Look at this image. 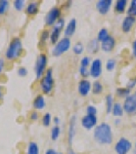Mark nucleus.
<instances>
[{
  "mask_svg": "<svg viewBox=\"0 0 136 154\" xmlns=\"http://www.w3.org/2000/svg\"><path fill=\"white\" fill-rule=\"evenodd\" d=\"M93 138L99 145H111L114 139L112 126L108 122H101L97 125L93 131Z\"/></svg>",
  "mask_w": 136,
  "mask_h": 154,
  "instance_id": "1",
  "label": "nucleus"
},
{
  "mask_svg": "<svg viewBox=\"0 0 136 154\" xmlns=\"http://www.w3.org/2000/svg\"><path fill=\"white\" fill-rule=\"evenodd\" d=\"M23 41L19 37H14L10 41L8 48L5 51V58L8 61H13V60L19 59L23 53Z\"/></svg>",
  "mask_w": 136,
  "mask_h": 154,
  "instance_id": "2",
  "label": "nucleus"
},
{
  "mask_svg": "<svg viewBox=\"0 0 136 154\" xmlns=\"http://www.w3.org/2000/svg\"><path fill=\"white\" fill-rule=\"evenodd\" d=\"M54 88V78H53V71L51 68L46 70L44 76L41 78L40 81V88L44 95H50Z\"/></svg>",
  "mask_w": 136,
  "mask_h": 154,
  "instance_id": "3",
  "label": "nucleus"
},
{
  "mask_svg": "<svg viewBox=\"0 0 136 154\" xmlns=\"http://www.w3.org/2000/svg\"><path fill=\"white\" fill-rule=\"evenodd\" d=\"M47 64H48V58L45 54H40L36 59L35 62V76L37 80H40L42 77L44 76L46 70H47Z\"/></svg>",
  "mask_w": 136,
  "mask_h": 154,
  "instance_id": "4",
  "label": "nucleus"
},
{
  "mask_svg": "<svg viewBox=\"0 0 136 154\" xmlns=\"http://www.w3.org/2000/svg\"><path fill=\"white\" fill-rule=\"evenodd\" d=\"M71 46H72L71 39L68 38V37H64V38L59 39V41L53 46L51 54H52L53 57H61L65 53H67L71 48Z\"/></svg>",
  "mask_w": 136,
  "mask_h": 154,
  "instance_id": "5",
  "label": "nucleus"
},
{
  "mask_svg": "<svg viewBox=\"0 0 136 154\" xmlns=\"http://www.w3.org/2000/svg\"><path fill=\"white\" fill-rule=\"evenodd\" d=\"M61 8L58 6H53L52 8L49 9L47 14H45L44 23H45L46 26H54L56 22L61 19Z\"/></svg>",
  "mask_w": 136,
  "mask_h": 154,
  "instance_id": "6",
  "label": "nucleus"
},
{
  "mask_svg": "<svg viewBox=\"0 0 136 154\" xmlns=\"http://www.w3.org/2000/svg\"><path fill=\"white\" fill-rule=\"evenodd\" d=\"M132 149V143L127 138H120L115 145V151L117 154H128Z\"/></svg>",
  "mask_w": 136,
  "mask_h": 154,
  "instance_id": "7",
  "label": "nucleus"
},
{
  "mask_svg": "<svg viewBox=\"0 0 136 154\" xmlns=\"http://www.w3.org/2000/svg\"><path fill=\"white\" fill-rule=\"evenodd\" d=\"M89 72H90V76L97 80L102 74V63H101L100 59H94L91 62L90 68H89Z\"/></svg>",
  "mask_w": 136,
  "mask_h": 154,
  "instance_id": "8",
  "label": "nucleus"
},
{
  "mask_svg": "<svg viewBox=\"0 0 136 154\" xmlns=\"http://www.w3.org/2000/svg\"><path fill=\"white\" fill-rule=\"evenodd\" d=\"M123 108H124V112L129 115L136 114V99L134 95H130L125 99L123 103Z\"/></svg>",
  "mask_w": 136,
  "mask_h": 154,
  "instance_id": "9",
  "label": "nucleus"
},
{
  "mask_svg": "<svg viewBox=\"0 0 136 154\" xmlns=\"http://www.w3.org/2000/svg\"><path fill=\"white\" fill-rule=\"evenodd\" d=\"M81 125L86 131H91L96 128L97 125V116L95 115H84L81 119Z\"/></svg>",
  "mask_w": 136,
  "mask_h": 154,
  "instance_id": "10",
  "label": "nucleus"
},
{
  "mask_svg": "<svg viewBox=\"0 0 136 154\" xmlns=\"http://www.w3.org/2000/svg\"><path fill=\"white\" fill-rule=\"evenodd\" d=\"M92 89V83L88 79H81L78 83V93L81 97H87Z\"/></svg>",
  "mask_w": 136,
  "mask_h": 154,
  "instance_id": "11",
  "label": "nucleus"
},
{
  "mask_svg": "<svg viewBox=\"0 0 136 154\" xmlns=\"http://www.w3.org/2000/svg\"><path fill=\"white\" fill-rule=\"evenodd\" d=\"M76 123H77V116L73 115L70 118V122H69V128H68V143L69 145H72L76 135Z\"/></svg>",
  "mask_w": 136,
  "mask_h": 154,
  "instance_id": "12",
  "label": "nucleus"
},
{
  "mask_svg": "<svg viewBox=\"0 0 136 154\" xmlns=\"http://www.w3.org/2000/svg\"><path fill=\"white\" fill-rule=\"evenodd\" d=\"M112 4H113V1L112 0H98L96 2V9L97 11L99 12L100 14L105 16L107 14L108 11H110L111 7H112Z\"/></svg>",
  "mask_w": 136,
  "mask_h": 154,
  "instance_id": "13",
  "label": "nucleus"
},
{
  "mask_svg": "<svg viewBox=\"0 0 136 154\" xmlns=\"http://www.w3.org/2000/svg\"><path fill=\"white\" fill-rule=\"evenodd\" d=\"M116 46V39L113 36H108L105 40L100 42V49L105 53H111Z\"/></svg>",
  "mask_w": 136,
  "mask_h": 154,
  "instance_id": "14",
  "label": "nucleus"
},
{
  "mask_svg": "<svg viewBox=\"0 0 136 154\" xmlns=\"http://www.w3.org/2000/svg\"><path fill=\"white\" fill-rule=\"evenodd\" d=\"M76 30H77V20L76 19H71L69 21V23L66 25L65 30H64V33H65V37L70 38L76 33Z\"/></svg>",
  "mask_w": 136,
  "mask_h": 154,
  "instance_id": "15",
  "label": "nucleus"
},
{
  "mask_svg": "<svg viewBox=\"0 0 136 154\" xmlns=\"http://www.w3.org/2000/svg\"><path fill=\"white\" fill-rule=\"evenodd\" d=\"M135 22H136V19L133 18V17H130V16L125 17L122 22V26H121L122 31L124 32V33H129L131 30H132L133 26H134Z\"/></svg>",
  "mask_w": 136,
  "mask_h": 154,
  "instance_id": "16",
  "label": "nucleus"
},
{
  "mask_svg": "<svg viewBox=\"0 0 136 154\" xmlns=\"http://www.w3.org/2000/svg\"><path fill=\"white\" fill-rule=\"evenodd\" d=\"M39 4L38 1H31L27 4L26 6V14H29V16H35L39 12Z\"/></svg>",
  "mask_w": 136,
  "mask_h": 154,
  "instance_id": "17",
  "label": "nucleus"
},
{
  "mask_svg": "<svg viewBox=\"0 0 136 154\" xmlns=\"http://www.w3.org/2000/svg\"><path fill=\"white\" fill-rule=\"evenodd\" d=\"M46 106V101L43 95H38L33 101V108L35 110H43Z\"/></svg>",
  "mask_w": 136,
  "mask_h": 154,
  "instance_id": "18",
  "label": "nucleus"
},
{
  "mask_svg": "<svg viewBox=\"0 0 136 154\" xmlns=\"http://www.w3.org/2000/svg\"><path fill=\"white\" fill-rule=\"evenodd\" d=\"M100 48V42L97 40V39H92L90 42H88V45H87V51L88 53L92 54H95L99 51Z\"/></svg>",
  "mask_w": 136,
  "mask_h": 154,
  "instance_id": "19",
  "label": "nucleus"
},
{
  "mask_svg": "<svg viewBox=\"0 0 136 154\" xmlns=\"http://www.w3.org/2000/svg\"><path fill=\"white\" fill-rule=\"evenodd\" d=\"M61 33V30L56 29L53 27L52 30L50 31V37H49V41H50V43H52L53 45H55V44L59 41Z\"/></svg>",
  "mask_w": 136,
  "mask_h": 154,
  "instance_id": "20",
  "label": "nucleus"
},
{
  "mask_svg": "<svg viewBox=\"0 0 136 154\" xmlns=\"http://www.w3.org/2000/svg\"><path fill=\"white\" fill-rule=\"evenodd\" d=\"M105 111L108 114L112 113L114 104H115V99L112 95H108L105 99Z\"/></svg>",
  "mask_w": 136,
  "mask_h": 154,
  "instance_id": "21",
  "label": "nucleus"
},
{
  "mask_svg": "<svg viewBox=\"0 0 136 154\" xmlns=\"http://www.w3.org/2000/svg\"><path fill=\"white\" fill-rule=\"evenodd\" d=\"M127 0H118L115 3V11L118 14H123L126 11V7H127Z\"/></svg>",
  "mask_w": 136,
  "mask_h": 154,
  "instance_id": "22",
  "label": "nucleus"
},
{
  "mask_svg": "<svg viewBox=\"0 0 136 154\" xmlns=\"http://www.w3.org/2000/svg\"><path fill=\"white\" fill-rule=\"evenodd\" d=\"M112 114L115 117H121L124 114V108L121 103H115L112 110Z\"/></svg>",
  "mask_w": 136,
  "mask_h": 154,
  "instance_id": "23",
  "label": "nucleus"
},
{
  "mask_svg": "<svg viewBox=\"0 0 136 154\" xmlns=\"http://www.w3.org/2000/svg\"><path fill=\"white\" fill-rule=\"evenodd\" d=\"M26 154H40V148L36 142H30L27 147V153Z\"/></svg>",
  "mask_w": 136,
  "mask_h": 154,
  "instance_id": "24",
  "label": "nucleus"
},
{
  "mask_svg": "<svg viewBox=\"0 0 136 154\" xmlns=\"http://www.w3.org/2000/svg\"><path fill=\"white\" fill-rule=\"evenodd\" d=\"M102 91H103L102 83L98 80H95L94 82L92 83V89H91V91L93 93V95H96V96L100 95V94L102 93Z\"/></svg>",
  "mask_w": 136,
  "mask_h": 154,
  "instance_id": "25",
  "label": "nucleus"
},
{
  "mask_svg": "<svg viewBox=\"0 0 136 154\" xmlns=\"http://www.w3.org/2000/svg\"><path fill=\"white\" fill-rule=\"evenodd\" d=\"M116 94H117V96L119 98H124L126 99L127 97H129L131 95V91L129 88H127L125 86V88H118L117 91H116Z\"/></svg>",
  "mask_w": 136,
  "mask_h": 154,
  "instance_id": "26",
  "label": "nucleus"
},
{
  "mask_svg": "<svg viewBox=\"0 0 136 154\" xmlns=\"http://www.w3.org/2000/svg\"><path fill=\"white\" fill-rule=\"evenodd\" d=\"M61 126L59 125H54L52 128H51L50 131V138L52 141H56L58 140L59 136H61Z\"/></svg>",
  "mask_w": 136,
  "mask_h": 154,
  "instance_id": "27",
  "label": "nucleus"
},
{
  "mask_svg": "<svg viewBox=\"0 0 136 154\" xmlns=\"http://www.w3.org/2000/svg\"><path fill=\"white\" fill-rule=\"evenodd\" d=\"M110 36V34H108V29H105V28H101L99 31H98V33H97V40L99 41V42H102L103 40H105V39L108 38V37Z\"/></svg>",
  "mask_w": 136,
  "mask_h": 154,
  "instance_id": "28",
  "label": "nucleus"
},
{
  "mask_svg": "<svg viewBox=\"0 0 136 154\" xmlns=\"http://www.w3.org/2000/svg\"><path fill=\"white\" fill-rule=\"evenodd\" d=\"M84 51H85V48H84V44L82 43V42H77V43L74 44L73 51L75 54L80 56V54H82L84 53Z\"/></svg>",
  "mask_w": 136,
  "mask_h": 154,
  "instance_id": "29",
  "label": "nucleus"
},
{
  "mask_svg": "<svg viewBox=\"0 0 136 154\" xmlns=\"http://www.w3.org/2000/svg\"><path fill=\"white\" fill-rule=\"evenodd\" d=\"M9 8L8 0H0V16L5 14Z\"/></svg>",
  "mask_w": 136,
  "mask_h": 154,
  "instance_id": "30",
  "label": "nucleus"
},
{
  "mask_svg": "<svg viewBox=\"0 0 136 154\" xmlns=\"http://www.w3.org/2000/svg\"><path fill=\"white\" fill-rule=\"evenodd\" d=\"M116 66H117V61L115 59H108L105 63V69L108 72H113L116 69Z\"/></svg>",
  "mask_w": 136,
  "mask_h": 154,
  "instance_id": "31",
  "label": "nucleus"
},
{
  "mask_svg": "<svg viewBox=\"0 0 136 154\" xmlns=\"http://www.w3.org/2000/svg\"><path fill=\"white\" fill-rule=\"evenodd\" d=\"M127 14H128V16L133 17V18L136 17V0L130 1V5L128 7Z\"/></svg>",
  "mask_w": 136,
  "mask_h": 154,
  "instance_id": "32",
  "label": "nucleus"
},
{
  "mask_svg": "<svg viewBox=\"0 0 136 154\" xmlns=\"http://www.w3.org/2000/svg\"><path fill=\"white\" fill-rule=\"evenodd\" d=\"M51 121H52V117H51V114L49 112L45 113L42 116V125L46 126V128H48L51 125Z\"/></svg>",
  "mask_w": 136,
  "mask_h": 154,
  "instance_id": "33",
  "label": "nucleus"
},
{
  "mask_svg": "<svg viewBox=\"0 0 136 154\" xmlns=\"http://www.w3.org/2000/svg\"><path fill=\"white\" fill-rule=\"evenodd\" d=\"M26 6L27 5H26V1H25V0H16V1H13V7L19 11H23Z\"/></svg>",
  "mask_w": 136,
  "mask_h": 154,
  "instance_id": "34",
  "label": "nucleus"
},
{
  "mask_svg": "<svg viewBox=\"0 0 136 154\" xmlns=\"http://www.w3.org/2000/svg\"><path fill=\"white\" fill-rule=\"evenodd\" d=\"M49 37H50V32L48 30H43L40 34V41L42 43H45L46 41L49 40Z\"/></svg>",
  "mask_w": 136,
  "mask_h": 154,
  "instance_id": "35",
  "label": "nucleus"
},
{
  "mask_svg": "<svg viewBox=\"0 0 136 154\" xmlns=\"http://www.w3.org/2000/svg\"><path fill=\"white\" fill-rule=\"evenodd\" d=\"M91 59H90V57H88V56H85V57H83L82 59H81V61H80V66L81 67H85V68H88L89 66L91 65Z\"/></svg>",
  "mask_w": 136,
  "mask_h": 154,
  "instance_id": "36",
  "label": "nucleus"
},
{
  "mask_svg": "<svg viewBox=\"0 0 136 154\" xmlns=\"http://www.w3.org/2000/svg\"><path fill=\"white\" fill-rule=\"evenodd\" d=\"M79 73H80V75L82 78L86 79L87 77L90 76V72H89V69L88 68H85V67H81L79 68Z\"/></svg>",
  "mask_w": 136,
  "mask_h": 154,
  "instance_id": "37",
  "label": "nucleus"
},
{
  "mask_svg": "<svg viewBox=\"0 0 136 154\" xmlns=\"http://www.w3.org/2000/svg\"><path fill=\"white\" fill-rule=\"evenodd\" d=\"M86 114L88 115H97V108L93 105H88L86 107Z\"/></svg>",
  "mask_w": 136,
  "mask_h": 154,
  "instance_id": "38",
  "label": "nucleus"
},
{
  "mask_svg": "<svg viewBox=\"0 0 136 154\" xmlns=\"http://www.w3.org/2000/svg\"><path fill=\"white\" fill-rule=\"evenodd\" d=\"M54 28H56V29H59V30H65V27H66V20L65 19H63V18H61L58 20V22L55 23V25H54Z\"/></svg>",
  "mask_w": 136,
  "mask_h": 154,
  "instance_id": "39",
  "label": "nucleus"
},
{
  "mask_svg": "<svg viewBox=\"0 0 136 154\" xmlns=\"http://www.w3.org/2000/svg\"><path fill=\"white\" fill-rule=\"evenodd\" d=\"M18 75L19 77H26L28 75V69L26 67H19L18 69Z\"/></svg>",
  "mask_w": 136,
  "mask_h": 154,
  "instance_id": "40",
  "label": "nucleus"
},
{
  "mask_svg": "<svg viewBox=\"0 0 136 154\" xmlns=\"http://www.w3.org/2000/svg\"><path fill=\"white\" fill-rule=\"evenodd\" d=\"M136 86V77H133V78H130L129 81L127 82V85H126V88H129L130 91L132 88H134Z\"/></svg>",
  "mask_w": 136,
  "mask_h": 154,
  "instance_id": "41",
  "label": "nucleus"
},
{
  "mask_svg": "<svg viewBox=\"0 0 136 154\" xmlns=\"http://www.w3.org/2000/svg\"><path fill=\"white\" fill-rule=\"evenodd\" d=\"M30 119L33 121H37L39 119V114L37 111H33V112L31 113V115H30Z\"/></svg>",
  "mask_w": 136,
  "mask_h": 154,
  "instance_id": "42",
  "label": "nucleus"
},
{
  "mask_svg": "<svg viewBox=\"0 0 136 154\" xmlns=\"http://www.w3.org/2000/svg\"><path fill=\"white\" fill-rule=\"evenodd\" d=\"M4 66H5V62H4V59H0V75L4 70Z\"/></svg>",
  "mask_w": 136,
  "mask_h": 154,
  "instance_id": "43",
  "label": "nucleus"
},
{
  "mask_svg": "<svg viewBox=\"0 0 136 154\" xmlns=\"http://www.w3.org/2000/svg\"><path fill=\"white\" fill-rule=\"evenodd\" d=\"M58 152H56L54 149H52V148H49V149H47V150L45 151V153L44 154H58Z\"/></svg>",
  "mask_w": 136,
  "mask_h": 154,
  "instance_id": "44",
  "label": "nucleus"
},
{
  "mask_svg": "<svg viewBox=\"0 0 136 154\" xmlns=\"http://www.w3.org/2000/svg\"><path fill=\"white\" fill-rule=\"evenodd\" d=\"M132 51H133V56L136 58V39L132 42Z\"/></svg>",
  "mask_w": 136,
  "mask_h": 154,
  "instance_id": "45",
  "label": "nucleus"
},
{
  "mask_svg": "<svg viewBox=\"0 0 136 154\" xmlns=\"http://www.w3.org/2000/svg\"><path fill=\"white\" fill-rule=\"evenodd\" d=\"M3 95H4V91H3V88L0 85V103L2 101V98H3Z\"/></svg>",
  "mask_w": 136,
  "mask_h": 154,
  "instance_id": "46",
  "label": "nucleus"
},
{
  "mask_svg": "<svg viewBox=\"0 0 136 154\" xmlns=\"http://www.w3.org/2000/svg\"><path fill=\"white\" fill-rule=\"evenodd\" d=\"M52 120H53V122L55 123V125H59V122H61V119H59L58 117H54V118H52Z\"/></svg>",
  "mask_w": 136,
  "mask_h": 154,
  "instance_id": "47",
  "label": "nucleus"
},
{
  "mask_svg": "<svg viewBox=\"0 0 136 154\" xmlns=\"http://www.w3.org/2000/svg\"><path fill=\"white\" fill-rule=\"evenodd\" d=\"M68 154H77V153H76L74 150H72V149H70V150L68 151Z\"/></svg>",
  "mask_w": 136,
  "mask_h": 154,
  "instance_id": "48",
  "label": "nucleus"
},
{
  "mask_svg": "<svg viewBox=\"0 0 136 154\" xmlns=\"http://www.w3.org/2000/svg\"><path fill=\"white\" fill-rule=\"evenodd\" d=\"M121 122V120H120V119H119V118H117V119H116V120H115V125H119V123H120Z\"/></svg>",
  "mask_w": 136,
  "mask_h": 154,
  "instance_id": "49",
  "label": "nucleus"
},
{
  "mask_svg": "<svg viewBox=\"0 0 136 154\" xmlns=\"http://www.w3.org/2000/svg\"><path fill=\"white\" fill-rule=\"evenodd\" d=\"M133 95H134V97H135V99H136V91H135V93H134V94H133Z\"/></svg>",
  "mask_w": 136,
  "mask_h": 154,
  "instance_id": "50",
  "label": "nucleus"
},
{
  "mask_svg": "<svg viewBox=\"0 0 136 154\" xmlns=\"http://www.w3.org/2000/svg\"><path fill=\"white\" fill-rule=\"evenodd\" d=\"M58 154H64V153H61V152H58Z\"/></svg>",
  "mask_w": 136,
  "mask_h": 154,
  "instance_id": "51",
  "label": "nucleus"
},
{
  "mask_svg": "<svg viewBox=\"0 0 136 154\" xmlns=\"http://www.w3.org/2000/svg\"><path fill=\"white\" fill-rule=\"evenodd\" d=\"M135 149H136V142H135Z\"/></svg>",
  "mask_w": 136,
  "mask_h": 154,
  "instance_id": "52",
  "label": "nucleus"
}]
</instances>
